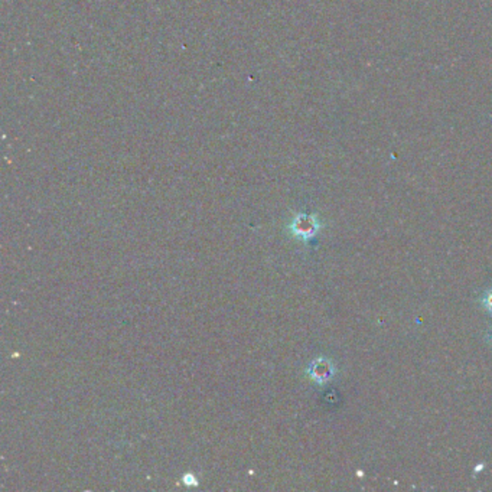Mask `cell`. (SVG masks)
<instances>
[{
    "label": "cell",
    "mask_w": 492,
    "mask_h": 492,
    "mask_svg": "<svg viewBox=\"0 0 492 492\" xmlns=\"http://www.w3.org/2000/svg\"><path fill=\"white\" fill-rule=\"evenodd\" d=\"M319 228V220L315 216H309V214H297L289 225V231L292 232V235L305 243L315 239Z\"/></svg>",
    "instance_id": "cell-1"
},
{
    "label": "cell",
    "mask_w": 492,
    "mask_h": 492,
    "mask_svg": "<svg viewBox=\"0 0 492 492\" xmlns=\"http://www.w3.org/2000/svg\"><path fill=\"white\" fill-rule=\"evenodd\" d=\"M306 373L313 382L319 384V386H324V384L329 382L335 377L336 368L329 358L319 357L309 364Z\"/></svg>",
    "instance_id": "cell-2"
},
{
    "label": "cell",
    "mask_w": 492,
    "mask_h": 492,
    "mask_svg": "<svg viewBox=\"0 0 492 492\" xmlns=\"http://www.w3.org/2000/svg\"><path fill=\"white\" fill-rule=\"evenodd\" d=\"M481 305H482V308L488 312V313H491L492 315V288L491 289H488L484 295H482V297H481Z\"/></svg>",
    "instance_id": "cell-3"
},
{
    "label": "cell",
    "mask_w": 492,
    "mask_h": 492,
    "mask_svg": "<svg viewBox=\"0 0 492 492\" xmlns=\"http://www.w3.org/2000/svg\"><path fill=\"white\" fill-rule=\"evenodd\" d=\"M182 482H184V485H186V486H197V485H198V479H197V477H195L194 474H186V475H184Z\"/></svg>",
    "instance_id": "cell-4"
},
{
    "label": "cell",
    "mask_w": 492,
    "mask_h": 492,
    "mask_svg": "<svg viewBox=\"0 0 492 492\" xmlns=\"http://www.w3.org/2000/svg\"><path fill=\"white\" fill-rule=\"evenodd\" d=\"M486 342L492 347V327H491V328L488 329V332H486Z\"/></svg>",
    "instance_id": "cell-5"
}]
</instances>
